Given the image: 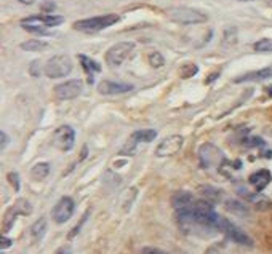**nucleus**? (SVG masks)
<instances>
[{
    "instance_id": "obj_23",
    "label": "nucleus",
    "mask_w": 272,
    "mask_h": 254,
    "mask_svg": "<svg viewBox=\"0 0 272 254\" xmlns=\"http://www.w3.org/2000/svg\"><path fill=\"white\" fill-rule=\"evenodd\" d=\"M226 208L231 211V213L239 214V216L248 214V208H246L243 203L239 201V200H227V201H226Z\"/></svg>"
},
{
    "instance_id": "obj_9",
    "label": "nucleus",
    "mask_w": 272,
    "mask_h": 254,
    "mask_svg": "<svg viewBox=\"0 0 272 254\" xmlns=\"http://www.w3.org/2000/svg\"><path fill=\"white\" fill-rule=\"evenodd\" d=\"M83 91V83L79 79H72V80H67L56 85L53 88V93L58 99L61 101H69V99H75L77 96L82 95Z\"/></svg>"
},
{
    "instance_id": "obj_36",
    "label": "nucleus",
    "mask_w": 272,
    "mask_h": 254,
    "mask_svg": "<svg viewBox=\"0 0 272 254\" xmlns=\"http://www.w3.org/2000/svg\"><path fill=\"white\" fill-rule=\"evenodd\" d=\"M20 4H23V5H32L34 2H36V0H18Z\"/></svg>"
},
{
    "instance_id": "obj_16",
    "label": "nucleus",
    "mask_w": 272,
    "mask_h": 254,
    "mask_svg": "<svg viewBox=\"0 0 272 254\" xmlns=\"http://www.w3.org/2000/svg\"><path fill=\"white\" fill-rule=\"evenodd\" d=\"M270 179H272V176L269 173V169H258L256 173L250 174L248 182L253 185L254 189H256V192H261V190H264L267 187V184L270 182Z\"/></svg>"
},
{
    "instance_id": "obj_10",
    "label": "nucleus",
    "mask_w": 272,
    "mask_h": 254,
    "mask_svg": "<svg viewBox=\"0 0 272 254\" xmlns=\"http://www.w3.org/2000/svg\"><path fill=\"white\" fill-rule=\"evenodd\" d=\"M200 163L203 168H211V166H221L224 163V155L216 146L213 144H203L199 150Z\"/></svg>"
},
{
    "instance_id": "obj_15",
    "label": "nucleus",
    "mask_w": 272,
    "mask_h": 254,
    "mask_svg": "<svg viewBox=\"0 0 272 254\" xmlns=\"http://www.w3.org/2000/svg\"><path fill=\"white\" fill-rule=\"evenodd\" d=\"M272 77V67H262V69L258 71H251L242 74L239 77L234 79V83H245V82H262Z\"/></svg>"
},
{
    "instance_id": "obj_17",
    "label": "nucleus",
    "mask_w": 272,
    "mask_h": 254,
    "mask_svg": "<svg viewBox=\"0 0 272 254\" xmlns=\"http://www.w3.org/2000/svg\"><path fill=\"white\" fill-rule=\"evenodd\" d=\"M48 230V222L45 217H40L34 222L29 228V235H31V240L32 243H39L44 240V236Z\"/></svg>"
},
{
    "instance_id": "obj_29",
    "label": "nucleus",
    "mask_w": 272,
    "mask_h": 254,
    "mask_svg": "<svg viewBox=\"0 0 272 254\" xmlns=\"http://www.w3.org/2000/svg\"><path fill=\"white\" fill-rule=\"evenodd\" d=\"M56 10V4L52 2V0H45V2L40 4V12L45 15H52Z\"/></svg>"
},
{
    "instance_id": "obj_4",
    "label": "nucleus",
    "mask_w": 272,
    "mask_h": 254,
    "mask_svg": "<svg viewBox=\"0 0 272 254\" xmlns=\"http://www.w3.org/2000/svg\"><path fill=\"white\" fill-rule=\"evenodd\" d=\"M74 69L72 59L67 55H56L45 63L44 74L48 79H63L69 75Z\"/></svg>"
},
{
    "instance_id": "obj_2",
    "label": "nucleus",
    "mask_w": 272,
    "mask_h": 254,
    "mask_svg": "<svg viewBox=\"0 0 272 254\" xmlns=\"http://www.w3.org/2000/svg\"><path fill=\"white\" fill-rule=\"evenodd\" d=\"M216 230L221 232V233H224L229 240H232L234 243L240 244V246H248V248H251L253 244H254L253 238H251L248 233H246L245 230H242L239 225H235L234 222H231L229 219L223 217V216L218 217Z\"/></svg>"
},
{
    "instance_id": "obj_37",
    "label": "nucleus",
    "mask_w": 272,
    "mask_h": 254,
    "mask_svg": "<svg viewBox=\"0 0 272 254\" xmlns=\"http://www.w3.org/2000/svg\"><path fill=\"white\" fill-rule=\"evenodd\" d=\"M266 91H267V95L272 98V85H270V87H267V88H266Z\"/></svg>"
},
{
    "instance_id": "obj_18",
    "label": "nucleus",
    "mask_w": 272,
    "mask_h": 254,
    "mask_svg": "<svg viewBox=\"0 0 272 254\" xmlns=\"http://www.w3.org/2000/svg\"><path fill=\"white\" fill-rule=\"evenodd\" d=\"M79 61L82 64V69L83 72L87 74V77H88V83H93V75L101 72V66L95 61V59H91L88 58L87 55H79Z\"/></svg>"
},
{
    "instance_id": "obj_24",
    "label": "nucleus",
    "mask_w": 272,
    "mask_h": 254,
    "mask_svg": "<svg viewBox=\"0 0 272 254\" xmlns=\"http://www.w3.org/2000/svg\"><path fill=\"white\" fill-rule=\"evenodd\" d=\"M24 31H28L29 34H36L40 37H48L52 36V32L47 29V26H42V24H21Z\"/></svg>"
},
{
    "instance_id": "obj_27",
    "label": "nucleus",
    "mask_w": 272,
    "mask_h": 254,
    "mask_svg": "<svg viewBox=\"0 0 272 254\" xmlns=\"http://www.w3.org/2000/svg\"><path fill=\"white\" fill-rule=\"evenodd\" d=\"M148 61L151 64V67H154V69H159V67H162L165 64V58L162 53H159V52H152L149 53L148 56Z\"/></svg>"
},
{
    "instance_id": "obj_1",
    "label": "nucleus",
    "mask_w": 272,
    "mask_h": 254,
    "mask_svg": "<svg viewBox=\"0 0 272 254\" xmlns=\"http://www.w3.org/2000/svg\"><path fill=\"white\" fill-rule=\"evenodd\" d=\"M120 21V16L115 13H109V15H101V16H93V18H87V20H80L75 21L72 24V28L75 31H80L85 34H95L103 29H107L110 26H114Z\"/></svg>"
},
{
    "instance_id": "obj_38",
    "label": "nucleus",
    "mask_w": 272,
    "mask_h": 254,
    "mask_svg": "<svg viewBox=\"0 0 272 254\" xmlns=\"http://www.w3.org/2000/svg\"><path fill=\"white\" fill-rule=\"evenodd\" d=\"M2 254H4V252H2Z\"/></svg>"
},
{
    "instance_id": "obj_33",
    "label": "nucleus",
    "mask_w": 272,
    "mask_h": 254,
    "mask_svg": "<svg viewBox=\"0 0 272 254\" xmlns=\"http://www.w3.org/2000/svg\"><path fill=\"white\" fill-rule=\"evenodd\" d=\"M8 144H10V138H8V134L5 131H0V147H2V150L7 149Z\"/></svg>"
},
{
    "instance_id": "obj_22",
    "label": "nucleus",
    "mask_w": 272,
    "mask_h": 254,
    "mask_svg": "<svg viewBox=\"0 0 272 254\" xmlns=\"http://www.w3.org/2000/svg\"><path fill=\"white\" fill-rule=\"evenodd\" d=\"M47 48H48L47 42H42L37 39L23 42L21 44V50H24V52H42V50H47Z\"/></svg>"
},
{
    "instance_id": "obj_19",
    "label": "nucleus",
    "mask_w": 272,
    "mask_h": 254,
    "mask_svg": "<svg viewBox=\"0 0 272 254\" xmlns=\"http://www.w3.org/2000/svg\"><path fill=\"white\" fill-rule=\"evenodd\" d=\"M194 200H195V198H194V195H192L191 192L181 190V192H176L175 195H173L172 205H173L175 211H178V209H183V208H186V206H189Z\"/></svg>"
},
{
    "instance_id": "obj_8",
    "label": "nucleus",
    "mask_w": 272,
    "mask_h": 254,
    "mask_svg": "<svg viewBox=\"0 0 272 254\" xmlns=\"http://www.w3.org/2000/svg\"><path fill=\"white\" fill-rule=\"evenodd\" d=\"M74 211H75V203L71 197H61L58 201H56V205L53 206L52 209V217H53V221L56 224H64L67 222L69 219L74 216Z\"/></svg>"
},
{
    "instance_id": "obj_3",
    "label": "nucleus",
    "mask_w": 272,
    "mask_h": 254,
    "mask_svg": "<svg viewBox=\"0 0 272 254\" xmlns=\"http://www.w3.org/2000/svg\"><path fill=\"white\" fill-rule=\"evenodd\" d=\"M167 16L178 24H202L208 21L205 13L189 7H173L167 12Z\"/></svg>"
},
{
    "instance_id": "obj_32",
    "label": "nucleus",
    "mask_w": 272,
    "mask_h": 254,
    "mask_svg": "<svg viewBox=\"0 0 272 254\" xmlns=\"http://www.w3.org/2000/svg\"><path fill=\"white\" fill-rule=\"evenodd\" d=\"M138 254H167V252H164L162 249H159V248L148 246V248H143Z\"/></svg>"
},
{
    "instance_id": "obj_7",
    "label": "nucleus",
    "mask_w": 272,
    "mask_h": 254,
    "mask_svg": "<svg viewBox=\"0 0 272 254\" xmlns=\"http://www.w3.org/2000/svg\"><path fill=\"white\" fill-rule=\"evenodd\" d=\"M53 146L63 152H69L75 146V131L71 125H61L53 133Z\"/></svg>"
},
{
    "instance_id": "obj_11",
    "label": "nucleus",
    "mask_w": 272,
    "mask_h": 254,
    "mask_svg": "<svg viewBox=\"0 0 272 254\" xmlns=\"http://www.w3.org/2000/svg\"><path fill=\"white\" fill-rule=\"evenodd\" d=\"M133 90V85L123 83V82H115V80H103L98 85V93L104 96H115V95H123Z\"/></svg>"
},
{
    "instance_id": "obj_12",
    "label": "nucleus",
    "mask_w": 272,
    "mask_h": 254,
    "mask_svg": "<svg viewBox=\"0 0 272 254\" xmlns=\"http://www.w3.org/2000/svg\"><path fill=\"white\" fill-rule=\"evenodd\" d=\"M32 213V208H31V203L26 201V200H18L15 203V205L7 211L5 214V232H8L12 228L13 222L16 221V217H18L20 214H31Z\"/></svg>"
},
{
    "instance_id": "obj_21",
    "label": "nucleus",
    "mask_w": 272,
    "mask_h": 254,
    "mask_svg": "<svg viewBox=\"0 0 272 254\" xmlns=\"http://www.w3.org/2000/svg\"><path fill=\"white\" fill-rule=\"evenodd\" d=\"M48 174H50V163H47V162H40L31 168V176H32V179H36V181L45 179Z\"/></svg>"
},
{
    "instance_id": "obj_35",
    "label": "nucleus",
    "mask_w": 272,
    "mask_h": 254,
    "mask_svg": "<svg viewBox=\"0 0 272 254\" xmlns=\"http://www.w3.org/2000/svg\"><path fill=\"white\" fill-rule=\"evenodd\" d=\"M55 254H71V248L69 246H61V248H58Z\"/></svg>"
},
{
    "instance_id": "obj_31",
    "label": "nucleus",
    "mask_w": 272,
    "mask_h": 254,
    "mask_svg": "<svg viewBox=\"0 0 272 254\" xmlns=\"http://www.w3.org/2000/svg\"><path fill=\"white\" fill-rule=\"evenodd\" d=\"M7 177H8V181H10V184L13 185V189H15L16 192H20V187H21V185H20V174L12 171V173L7 174Z\"/></svg>"
},
{
    "instance_id": "obj_13",
    "label": "nucleus",
    "mask_w": 272,
    "mask_h": 254,
    "mask_svg": "<svg viewBox=\"0 0 272 254\" xmlns=\"http://www.w3.org/2000/svg\"><path fill=\"white\" fill-rule=\"evenodd\" d=\"M157 138V131L156 130H138V131H134L130 139H128V144H126V147L122 150L123 154L125 152H128V154H133L134 152V147L138 146V144H143V142H152Z\"/></svg>"
},
{
    "instance_id": "obj_28",
    "label": "nucleus",
    "mask_w": 272,
    "mask_h": 254,
    "mask_svg": "<svg viewBox=\"0 0 272 254\" xmlns=\"http://www.w3.org/2000/svg\"><path fill=\"white\" fill-rule=\"evenodd\" d=\"M197 72H199L197 64H186L181 67L180 75H181V79H191V77H194V75H197Z\"/></svg>"
},
{
    "instance_id": "obj_34",
    "label": "nucleus",
    "mask_w": 272,
    "mask_h": 254,
    "mask_svg": "<svg viewBox=\"0 0 272 254\" xmlns=\"http://www.w3.org/2000/svg\"><path fill=\"white\" fill-rule=\"evenodd\" d=\"M12 240L10 238H8V236H2V240H0V248H2V249H8V248H10L12 246Z\"/></svg>"
},
{
    "instance_id": "obj_14",
    "label": "nucleus",
    "mask_w": 272,
    "mask_h": 254,
    "mask_svg": "<svg viewBox=\"0 0 272 254\" xmlns=\"http://www.w3.org/2000/svg\"><path fill=\"white\" fill-rule=\"evenodd\" d=\"M64 23V18L59 15H32L24 18L21 21V24H42V26H47V28H56L59 24Z\"/></svg>"
},
{
    "instance_id": "obj_6",
    "label": "nucleus",
    "mask_w": 272,
    "mask_h": 254,
    "mask_svg": "<svg viewBox=\"0 0 272 254\" xmlns=\"http://www.w3.org/2000/svg\"><path fill=\"white\" fill-rule=\"evenodd\" d=\"M183 146H184V138L181 134H172V136H167L159 142V146L156 147V155L160 158L173 157L183 149Z\"/></svg>"
},
{
    "instance_id": "obj_30",
    "label": "nucleus",
    "mask_w": 272,
    "mask_h": 254,
    "mask_svg": "<svg viewBox=\"0 0 272 254\" xmlns=\"http://www.w3.org/2000/svg\"><path fill=\"white\" fill-rule=\"evenodd\" d=\"M29 74L32 75V77H40L42 74V64L39 59H36V61H32L29 64Z\"/></svg>"
},
{
    "instance_id": "obj_20",
    "label": "nucleus",
    "mask_w": 272,
    "mask_h": 254,
    "mask_svg": "<svg viewBox=\"0 0 272 254\" xmlns=\"http://www.w3.org/2000/svg\"><path fill=\"white\" fill-rule=\"evenodd\" d=\"M245 193V197H246V200H250L254 206H256L258 209H269L270 206H272V203H270V200H267L266 197H262L261 193H248V192H243Z\"/></svg>"
},
{
    "instance_id": "obj_5",
    "label": "nucleus",
    "mask_w": 272,
    "mask_h": 254,
    "mask_svg": "<svg viewBox=\"0 0 272 254\" xmlns=\"http://www.w3.org/2000/svg\"><path fill=\"white\" fill-rule=\"evenodd\" d=\"M134 50L133 42H118V44L112 45L106 52V64L109 67H120L126 59L130 58V55Z\"/></svg>"
},
{
    "instance_id": "obj_26",
    "label": "nucleus",
    "mask_w": 272,
    "mask_h": 254,
    "mask_svg": "<svg viewBox=\"0 0 272 254\" xmlns=\"http://www.w3.org/2000/svg\"><path fill=\"white\" fill-rule=\"evenodd\" d=\"M253 50L258 53H272V39H261L253 45Z\"/></svg>"
},
{
    "instance_id": "obj_25",
    "label": "nucleus",
    "mask_w": 272,
    "mask_h": 254,
    "mask_svg": "<svg viewBox=\"0 0 272 254\" xmlns=\"http://www.w3.org/2000/svg\"><path fill=\"white\" fill-rule=\"evenodd\" d=\"M200 190H202V193H203V197H205V200H208V201H211V203H218V201L221 200V190L211 187V185L202 187Z\"/></svg>"
}]
</instances>
